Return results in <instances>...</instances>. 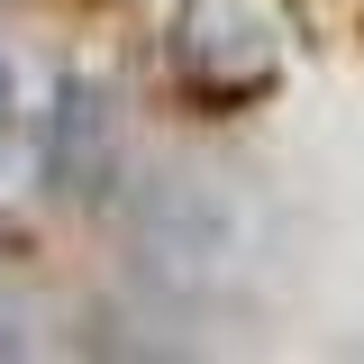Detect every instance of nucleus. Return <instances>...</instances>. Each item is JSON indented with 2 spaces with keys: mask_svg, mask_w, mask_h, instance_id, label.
I'll return each mask as SVG.
<instances>
[{
  "mask_svg": "<svg viewBox=\"0 0 364 364\" xmlns=\"http://www.w3.org/2000/svg\"><path fill=\"white\" fill-rule=\"evenodd\" d=\"M0 109H9V73H0Z\"/></svg>",
  "mask_w": 364,
  "mask_h": 364,
  "instance_id": "1",
  "label": "nucleus"
}]
</instances>
